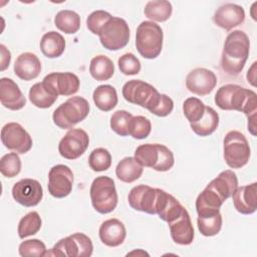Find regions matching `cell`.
<instances>
[{
  "label": "cell",
  "mask_w": 257,
  "mask_h": 257,
  "mask_svg": "<svg viewBox=\"0 0 257 257\" xmlns=\"http://www.w3.org/2000/svg\"><path fill=\"white\" fill-rule=\"evenodd\" d=\"M215 103L223 110H237L243 112L248 119V132L256 136L257 94L254 90L238 84L222 85L215 94Z\"/></svg>",
  "instance_id": "cell-1"
},
{
  "label": "cell",
  "mask_w": 257,
  "mask_h": 257,
  "mask_svg": "<svg viewBox=\"0 0 257 257\" xmlns=\"http://www.w3.org/2000/svg\"><path fill=\"white\" fill-rule=\"evenodd\" d=\"M250 51V40L242 30L230 32L224 42L221 55V67L231 76H237L243 70Z\"/></svg>",
  "instance_id": "cell-2"
},
{
  "label": "cell",
  "mask_w": 257,
  "mask_h": 257,
  "mask_svg": "<svg viewBox=\"0 0 257 257\" xmlns=\"http://www.w3.org/2000/svg\"><path fill=\"white\" fill-rule=\"evenodd\" d=\"M164 33L161 26L153 21H143L136 32V47L147 59L157 58L163 49Z\"/></svg>",
  "instance_id": "cell-3"
},
{
  "label": "cell",
  "mask_w": 257,
  "mask_h": 257,
  "mask_svg": "<svg viewBox=\"0 0 257 257\" xmlns=\"http://www.w3.org/2000/svg\"><path fill=\"white\" fill-rule=\"evenodd\" d=\"M89 113V103L81 96L69 97L53 111L52 119L59 128H73L75 124L86 118Z\"/></svg>",
  "instance_id": "cell-4"
},
{
  "label": "cell",
  "mask_w": 257,
  "mask_h": 257,
  "mask_svg": "<svg viewBox=\"0 0 257 257\" xmlns=\"http://www.w3.org/2000/svg\"><path fill=\"white\" fill-rule=\"evenodd\" d=\"M89 195L93 209L100 214L110 213L116 208L118 197L115 184L107 176H99L92 181Z\"/></svg>",
  "instance_id": "cell-5"
},
{
  "label": "cell",
  "mask_w": 257,
  "mask_h": 257,
  "mask_svg": "<svg viewBox=\"0 0 257 257\" xmlns=\"http://www.w3.org/2000/svg\"><path fill=\"white\" fill-rule=\"evenodd\" d=\"M250 146L246 137L238 131H230L223 141V156L231 169H241L249 162Z\"/></svg>",
  "instance_id": "cell-6"
},
{
  "label": "cell",
  "mask_w": 257,
  "mask_h": 257,
  "mask_svg": "<svg viewBox=\"0 0 257 257\" xmlns=\"http://www.w3.org/2000/svg\"><path fill=\"white\" fill-rule=\"evenodd\" d=\"M121 93L127 102L140 105L149 111L157 104L161 95L152 84L141 79L126 81L122 86Z\"/></svg>",
  "instance_id": "cell-7"
},
{
  "label": "cell",
  "mask_w": 257,
  "mask_h": 257,
  "mask_svg": "<svg viewBox=\"0 0 257 257\" xmlns=\"http://www.w3.org/2000/svg\"><path fill=\"white\" fill-rule=\"evenodd\" d=\"M93 251L91 239L83 233H74L70 236L60 239L50 252L45 256H62V257H89Z\"/></svg>",
  "instance_id": "cell-8"
},
{
  "label": "cell",
  "mask_w": 257,
  "mask_h": 257,
  "mask_svg": "<svg viewBox=\"0 0 257 257\" xmlns=\"http://www.w3.org/2000/svg\"><path fill=\"white\" fill-rule=\"evenodd\" d=\"M101 45L107 50H119L130 41V27L123 18L112 16L101 28L99 34Z\"/></svg>",
  "instance_id": "cell-9"
},
{
  "label": "cell",
  "mask_w": 257,
  "mask_h": 257,
  "mask_svg": "<svg viewBox=\"0 0 257 257\" xmlns=\"http://www.w3.org/2000/svg\"><path fill=\"white\" fill-rule=\"evenodd\" d=\"M164 190L152 188L148 185H139L134 187L128 195L130 206L137 210L151 215H157Z\"/></svg>",
  "instance_id": "cell-10"
},
{
  "label": "cell",
  "mask_w": 257,
  "mask_h": 257,
  "mask_svg": "<svg viewBox=\"0 0 257 257\" xmlns=\"http://www.w3.org/2000/svg\"><path fill=\"white\" fill-rule=\"evenodd\" d=\"M1 142L5 148L17 154H26L33 145L30 135L18 122H8L2 127Z\"/></svg>",
  "instance_id": "cell-11"
},
{
  "label": "cell",
  "mask_w": 257,
  "mask_h": 257,
  "mask_svg": "<svg viewBox=\"0 0 257 257\" xmlns=\"http://www.w3.org/2000/svg\"><path fill=\"white\" fill-rule=\"evenodd\" d=\"M89 145V137L82 128H70L60 140L59 155L66 160H76L82 156Z\"/></svg>",
  "instance_id": "cell-12"
},
{
  "label": "cell",
  "mask_w": 257,
  "mask_h": 257,
  "mask_svg": "<svg viewBox=\"0 0 257 257\" xmlns=\"http://www.w3.org/2000/svg\"><path fill=\"white\" fill-rule=\"evenodd\" d=\"M42 83L53 95L69 96L76 93L80 86L78 76L72 72H51L47 74Z\"/></svg>",
  "instance_id": "cell-13"
},
{
  "label": "cell",
  "mask_w": 257,
  "mask_h": 257,
  "mask_svg": "<svg viewBox=\"0 0 257 257\" xmlns=\"http://www.w3.org/2000/svg\"><path fill=\"white\" fill-rule=\"evenodd\" d=\"M73 180V173L68 166L61 164L53 166L48 173L49 194L58 199L67 197L72 191Z\"/></svg>",
  "instance_id": "cell-14"
},
{
  "label": "cell",
  "mask_w": 257,
  "mask_h": 257,
  "mask_svg": "<svg viewBox=\"0 0 257 257\" xmlns=\"http://www.w3.org/2000/svg\"><path fill=\"white\" fill-rule=\"evenodd\" d=\"M12 197L24 207H34L43 198V189L40 183L34 179H22L12 187Z\"/></svg>",
  "instance_id": "cell-15"
},
{
  "label": "cell",
  "mask_w": 257,
  "mask_h": 257,
  "mask_svg": "<svg viewBox=\"0 0 257 257\" xmlns=\"http://www.w3.org/2000/svg\"><path fill=\"white\" fill-rule=\"evenodd\" d=\"M217 84L215 73L207 68L198 67L191 70L186 77V87L194 94L204 96L212 92Z\"/></svg>",
  "instance_id": "cell-16"
},
{
  "label": "cell",
  "mask_w": 257,
  "mask_h": 257,
  "mask_svg": "<svg viewBox=\"0 0 257 257\" xmlns=\"http://www.w3.org/2000/svg\"><path fill=\"white\" fill-rule=\"evenodd\" d=\"M245 20L244 8L234 3H226L220 6L214 13V23L227 31L239 26Z\"/></svg>",
  "instance_id": "cell-17"
},
{
  "label": "cell",
  "mask_w": 257,
  "mask_h": 257,
  "mask_svg": "<svg viewBox=\"0 0 257 257\" xmlns=\"http://www.w3.org/2000/svg\"><path fill=\"white\" fill-rule=\"evenodd\" d=\"M226 200L209 183L196 199V211L198 216H211L220 212V208Z\"/></svg>",
  "instance_id": "cell-18"
},
{
  "label": "cell",
  "mask_w": 257,
  "mask_h": 257,
  "mask_svg": "<svg viewBox=\"0 0 257 257\" xmlns=\"http://www.w3.org/2000/svg\"><path fill=\"white\" fill-rule=\"evenodd\" d=\"M171 237L176 244L190 245L194 240V228L191 217L185 208L180 216L169 222Z\"/></svg>",
  "instance_id": "cell-19"
},
{
  "label": "cell",
  "mask_w": 257,
  "mask_h": 257,
  "mask_svg": "<svg viewBox=\"0 0 257 257\" xmlns=\"http://www.w3.org/2000/svg\"><path fill=\"white\" fill-rule=\"evenodd\" d=\"M0 101L4 107L11 110H19L26 104V98L18 84L8 77L0 79Z\"/></svg>",
  "instance_id": "cell-20"
},
{
  "label": "cell",
  "mask_w": 257,
  "mask_h": 257,
  "mask_svg": "<svg viewBox=\"0 0 257 257\" xmlns=\"http://www.w3.org/2000/svg\"><path fill=\"white\" fill-rule=\"evenodd\" d=\"M257 183L237 187L232 194L234 208L243 215H250L256 211Z\"/></svg>",
  "instance_id": "cell-21"
},
{
  "label": "cell",
  "mask_w": 257,
  "mask_h": 257,
  "mask_svg": "<svg viewBox=\"0 0 257 257\" xmlns=\"http://www.w3.org/2000/svg\"><path fill=\"white\" fill-rule=\"evenodd\" d=\"M98 235L100 241L108 247L121 245L126 237V230L123 223L115 218L105 220L101 223Z\"/></svg>",
  "instance_id": "cell-22"
},
{
  "label": "cell",
  "mask_w": 257,
  "mask_h": 257,
  "mask_svg": "<svg viewBox=\"0 0 257 257\" xmlns=\"http://www.w3.org/2000/svg\"><path fill=\"white\" fill-rule=\"evenodd\" d=\"M41 71V62L36 54L23 52L15 60L14 72L22 80L35 79Z\"/></svg>",
  "instance_id": "cell-23"
},
{
  "label": "cell",
  "mask_w": 257,
  "mask_h": 257,
  "mask_svg": "<svg viewBox=\"0 0 257 257\" xmlns=\"http://www.w3.org/2000/svg\"><path fill=\"white\" fill-rule=\"evenodd\" d=\"M144 167L135 159V157H125L120 160L115 168L117 179L123 183H134L143 175Z\"/></svg>",
  "instance_id": "cell-24"
},
{
  "label": "cell",
  "mask_w": 257,
  "mask_h": 257,
  "mask_svg": "<svg viewBox=\"0 0 257 257\" xmlns=\"http://www.w3.org/2000/svg\"><path fill=\"white\" fill-rule=\"evenodd\" d=\"M65 39L56 31H49L43 34L40 40V50L48 58H57L65 50Z\"/></svg>",
  "instance_id": "cell-25"
},
{
  "label": "cell",
  "mask_w": 257,
  "mask_h": 257,
  "mask_svg": "<svg viewBox=\"0 0 257 257\" xmlns=\"http://www.w3.org/2000/svg\"><path fill=\"white\" fill-rule=\"evenodd\" d=\"M92 98L95 106L102 111H109L117 104L116 89L110 84L98 85L92 93Z\"/></svg>",
  "instance_id": "cell-26"
},
{
  "label": "cell",
  "mask_w": 257,
  "mask_h": 257,
  "mask_svg": "<svg viewBox=\"0 0 257 257\" xmlns=\"http://www.w3.org/2000/svg\"><path fill=\"white\" fill-rule=\"evenodd\" d=\"M192 131L199 137H208L212 135L219 125V114L211 106L205 108V113L201 119L190 123Z\"/></svg>",
  "instance_id": "cell-27"
},
{
  "label": "cell",
  "mask_w": 257,
  "mask_h": 257,
  "mask_svg": "<svg viewBox=\"0 0 257 257\" xmlns=\"http://www.w3.org/2000/svg\"><path fill=\"white\" fill-rule=\"evenodd\" d=\"M90 75L97 81L108 80L114 73V64L112 60L105 55H96L90 60Z\"/></svg>",
  "instance_id": "cell-28"
},
{
  "label": "cell",
  "mask_w": 257,
  "mask_h": 257,
  "mask_svg": "<svg viewBox=\"0 0 257 257\" xmlns=\"http://www.w3.org/2000/svg\"><path fill=\"white\" fill-rule=\"evenodd\" d=\"M172 12H173V6L171 2L166 0L149 1L144 8V13L146 17L151 19L153 22L167 21L171 17Z\"/></svg>",
  "instance_id": "cell-29"
},
{
  "label": "cell",
  "mask_w": 257,
  "mask_h": 257,
  "mask_svg": "<svg viewBox=\"0 0 257 257\" xmlns=\"http://www.w3.org/2000/svg\"><path fill=\"white\" fill-rule=\"evenodd\" d=\"M210 184L227 200L238 187V179L233 171L225 170L213 179Z\"/></svg>",
  "instance_id": "cell-30"
},
{
  "label": "cell",
  "mask_w": 257,
  "mask_h": 257,
  "mask_svg": "<svg viewBox=\"0 0 257 257\" xmlns=\"http://www.w3.org/2000/svg\"><path fill=\"white\" fill-rule=\"evenodd\" d=\"M54 25L66 34H74L80 28V16L72 10H60L54 17Z\"/></svg>",
  "instance_id": "cell-31"
},
{
  "label": "cell",
  "mask_w": 257,
  "mask_h": 257,
  "mask_svg": "<svg viewBox=\"0 0 257 257\" xmlns=\"http://www.w3.org/2000/svg\"><path fill=\"white\" fill-rule=\"evenodd\" d=\"M160 157V144H144L135 151V159L143 166L154 169Z\"/></svg>",
  "instance_id": "cell-32"
},
{
  "label": "cell",
  "mask_w": 257,
  "mask_h": 257,
  "mask_svg": "<svg viewBox=\"0 0 257 257\" xmlns=\"http://www.w3.org/2000/svg\"><path fill=\"white\" fill-rule=\"evenodd\" d=\"M29 100L33 105L39 108L50 107L57 99V96L51 94L43 85L42 81L33 84L28 93Z\"/></svg>",
  "instance_id": "cell-33"
},
{
  "label": "cell",
  "mask_w": 257,
  "mask_h": 257,
  "mask_svg": "<svg viewBox=\"0 0 257 257\" xmlns=\"http://www.w3.org/2000/svg\"><path fill=\"white\" fill-rule=\"evenodd\" d=\"M41 225L42 221L39 214L36 211L29 212L28 214L23 216L18 223L17 233L19 238L24 239L28 236L35 235L40 230Z\"/></svg>",
  "instance_id": "cell-34"
},
{
  "label": "cell",
  "mask_w": 257,
  "mask_h": 257,
  "mask_svg": "<svg viewBox=\"0 0 257 257\" xmlns=\"http://www.w3.org/2000/svg\"><path fill=\"white\" fill-rule=\"evenodd\" d=\"M223 224V218L221 213H217L211 216H198L197 225L200 233L205 237H212L217 235L221 229Z\"/></svg>",
  "instance_id": "cell-35"
},
{
  "label": "cell",
  "mask_w": 257,
  "mask_h": 257,
  "mask_svg": "<svg viewBox=\"0 0 257 257\" xmlns=\"http://www.w3.org/2000/svg\"><path fill=\"white\" fill-rule=\"evenodd\" d=\"M89 168L94 172H103L111 166V155L104 148L94 149L88 157Z\"/></svg>",
  "instance_id": "cell-36"
},
{
  "label": "cell",
  "mask_w": 257,
  "mask_h": 257,
  "mask_svg": "<svg viewBox=\"0 0 257 257\" xmlns=\"http://www.w3.org/2000/svg\"><path fill=\"white\" fill-rule=\"evenodd\" d=\"M206 105L198 97H188L183 103V112L190 123L196 122L202 118L205 113Z\"/></svg>",
  "instance_id": "cell-37"
},
{
  "label": "cell",
  "mask_w": 257,
  "mask_h": 257,
  "mask_svg": "<svg viewBox=\"0 0 257 257\" xmlns=\"http://www.w3.org/2000/svg\"><path fill=\"white\" fill-rule=\"evenodd\" d=\"M133 114L126 110L118 109L110 116V128L120 137L128 136L130 122L133 118Z\"/></svg>",
  "instance_id": "cell-38"
},
{
  "label": "cell",
  "mask_w": 257,
  "mask_h": 257,
  "mask_svg": "<svg viewBox=\"0 0 257 257\" xmlns=\"http://www.w3.org/2000/svg\"><path fill=\"white\" fill-rule=\"evenodd\" d=\"M21 160L17 153H8L0 160V172L6 178H14L21 171Z\"/></svg>",
  "instance_id": "cell-39"
},
{
  "label": "cell",
  "mask_w": 257,
  "mask_h": 257,
  "mask_svg": "<svg viewBox=\"0 0 257 257\" xmlns=\"http://www.w3.org/2000/svg\"><path fill=\"white\" fill-rule=\"evenodd\" d=\"M152 131V123L149 118L143 115L133 116L130 127L128 135L136 140H144L149 137Z\"/></svg>",
  "instance_id": "cell-40"
},
{
  "label": "cell",
  "mask_w": 257,
  "mask_h": 257,
  "mask_svg": "<svg viewBox=\"0 0 257 257\" xmlns=\"http://www.w3.org/2000/svg\"><path fill=\"white\" fill-rule=\"evenodd\" d=\"M19 255L22 257H40L45 256L46 254V246L39 239H30L25 240L20 243L18 247Z\"/></svg>",
  "instance_id": "cell-41"
},
{
  "label": "cell",
  "mask_w": 257,
  "mask_h": 257,
  "mask_svg": "<svg viewBox=\"0 0 257 257\" xmlns=\"http://www.w3.org/2000/svg\"><path fill=\"white\" fill-rule=\"evenodd\" d=\"M117 65L121 73L124 75H136L141 71V62L139 58L131 53H124L117 59Z\"/></svg>",
  "instance_id": "cell-42"
},
{
  "label": "cell",
  "mask_w": 257,
  "mask_h": 257,
  "mask_svg": "<svg viewBox=\"0 0 257 257\" xmlns=\"http://www.w3.org/2000/svg\"><path fill=\"white\" fill-rule=\"evenodd\" d=\"M111 14L104 10H95L91 12L86 18L87 29L95 35H98L103 25L111 18Z\"/></svg>",
  "instance_id": "cell-43"
},
{
  "label": "cell",
  "mask_w": 257,
  "mask_h": 257,
  "mask_svg": "<svg viewBox=\"0 0 257 257\" xmlns=\"http://www.w3.org/2000/svg\"><path fill=\"white\" fill-rule=\"evenodd\" d=\"M174 164L175 159L172 151L165 145L160 144V157L154 170L158 172H167L173 168Z\"/></svg>",
  "instance_id": "cell-44"
},
{
  "label": "cell",
  "mask_w": 257,
  "mask_h": 257,
  "mask_svg": "<svg viewBox=\"0 0 257 257\" xmlns=\"http://www.w3.org/2000/svg\"><path fill=\"white\" fill-rule=\"evenodd\" d=\"M174 108V101L173 99L168 96L167 94L161 93L160 98L157 102V104L150 110V112H152L153 114L157 115V116H167L169 115Z\"/></svg>",
  "instance_id": "cell-45"
},
{
  "label": "cell",
  "mask_w": 257,
  "mask_h": 257,
  "mask_svg": "<svg viewBox=\"0 0 257 257\" xmlns=\"http://www.w3.org/2000/svg\"><path fill=\"white\" fill-rule=\"evenodd\" d=\"M0 52H1V71H4L10 64L11 61V52L4 44H0Z\"/></svg>",
  "instance_id": "cell-46"
},
{
  "label": "cell",
  "mask_w": 257,
  "mask_h": 257,
  "mask_svg": "<svg viewBox=\"0 0 257 257\" xmlns=\"http://www.w3.org/2000/svg\"><path fill=\"white\" fill-rule=\"evenodd\" d=\"M256 64H257L256 61L253 62L252 66L250 67V69L247 72V80L253 86L256 85V83H255V79H256V77H255V75H256Z\"/></svg>",
  "instance_id": "cell-47"
}]
</instances>
